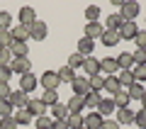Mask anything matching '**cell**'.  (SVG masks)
Instances as JSON below:
<instances>
[{
    "instance_id": "6da1fadb",
    "label": "cell",
    "mask_w": 146,
    "mask_h": 129,
    "mask_svg": "<svg viewBox=\"0 0 146 129\" xmlns=\"http://www.w3.org/2000/svg\"><path fill=\"white\" fill-rule=\"evenodd\" d=\"M119 15L124 17V22H134L136 17H139V3H131V0L122 3V7H119Z\"/></svg>"
},
{
    "instance_id": "7a4b0ae2",
    "label": "cell",
    "mask_w": 146,
    "mask_h": 129,
    "mask_svg": "<svg viewBox=\"0 0 146 129\" xmlns=\"http://www.w3.org/2000/svg\"><path fill=\"white\" fill-rule=\"evenodd\" d=\"M39 83L44 85V90H58V85H61V80H58V73H56V71H44L42 78H39Z\"/></svg>"
},
{
    "instance_id": "3957f363",
    "label": "cell",
    "mask_w": 146,
    "mask_h": 129,
    "mask_svg": "<svg viewBox=\"0 0 146 129\" xmlns=\"http://www.w3.org/2000/svg\"><path fill=\"white\" fill-rule=\"evenodd\" d=\"M36 85H39V78L34 76V73H25V76H20V90L22 93H34Z\"/></svg>"
},
{
    "instance_id": "277c9868",
    "label": "cell",
    "mask_w": 146,
    "mask_h": 129,
    "mask_svg": "<svg viewBox=\"0 0 146 129\" xmlns=\"http://www.w3.org/2000/svg\"><path fill=\"white\" fill-rule=\"evenodd\" d=\"M100 73H105V76H117V73H119L117 59H115V56H105V59H100Z\"/></svg>"
},
{
    "instance_id": "5b68a950",
    "label": "cell",
    "mask_w": 146,
    "mask_h": 129,
    "mask_svg": "<svg viewBox=\"0 0 146 129\" xmlns=\"http://www.w3.org/2000/svg\"><path fill=\"white\" fill-rule=\"evenodd\" d=\"M46 34H49V27H46V22H42V20H36L34 25L29 27V39L44 41V39H46Z\"/></svg>"
},
{
    "instance_id": "8992f818",
    "label": "cell",
    "mask_w": 146,
    "mask_h": 129,
    "mask_svg": "<svg viewBox=\"0 0 146 129\" xmlns=\"http://www.w3.org/2000/svg\"><path fill=\"white\" fill-rule=\"evenodd\" d=\"M10 71H12V76H25V73H32V63H29V59H12Z\"/></svg>"
},
{
    "instance_id": "52a82bcc",
    "label": "cell",
    "mask_w": 146,
    "mask_h": 129,
    "mask_svg": "<svg viewBox=\"0 0 146 129\" xmlns=\"http://www.w3.org/2000/svg\"><path fill=\"white\" fill-rule=\"evenodd\" d=\"M7 100H10V105H12V107L25 110V107H27V102H29V95H27V93H22V90L17 88V90H12V93H10V98H7Z\"/></svg>"
},
{
    "instance_id": "ba28073f",
    "label": "cell",
    "mask_w": 146,
    "mask_h": 129,
    "mask_svg": "<svg viewBox=\"0 0 146 129\" xmlns=\"http://www.w3.org/2000/svg\"><path fill=\"white\" fill-rule=\"evenodd\" d=\"M102 122H105V117L100 112H95V110L90 114H83V127L85 129H100V127H102Z\"/></svg>"
},
{
    "instance_id": "9c48e42d",
    "label": "cell",
    "mask_w": 146,
    "mask_h": 129,
    "mask_svg": "<svg viewBox=\"0 0 146 129\" xmlns=\"http://www.w3.org/2000/svg\"><path fill=\"white\" fill-rule=\"evenodd\" d=\"M34 22H36V12H34V7H29V5L20 7V25H22V27H32Z\"/></svg>"
},
{
    "instance_id": "30bf717a",
    "label": "cell",
    "mask_w": 146,
    "mask_h": 129,
    "mask_svg": "<svg viewBox=\"0 0 146 129\" xmlns=\"http://www.w3.org/2000/svg\"><path fill=\"white\" fill-rule=\"evenodd\" d=\"M71 90H73V95H83L85 98V95L90 93V80L88 78H78L76 76V80L71 83Z\"/></svg>"
},
{
    "instance_id": "8fae6325",
    "label": "cell",
    "mask_w": 146,
    "mask_h": 129,
    "mask_svg": "<svg viewBox=\"0 0 146 129\" xmlns=\"http://www.w3.org/2000/svg\"><path fill=\"white\" fill-rule=\"evenodd\" d=\"M27 112H29L32 117H42V114H46V105H44L39 98H29V102H27Z\"/></svg>"
},
{
    "instance_id": "7c38bea8",
    "label": "cell",
    "mask_w": 146,
    "mask_h": 129,
    "mask_svg": "<svg viewBox=\"0 0 146 129\" xmlns=\"http://www.w3.org/2000/svg\"><path fill=\"white\" fill-rule=\"evenodd\" d=\"M83 71H85V78H93V76H100V61L93 56H85L83 61Z\"/></svg>"
},
{
    "instance_id": "4fadbf2b",
    "label": "cell",
    "mask_w": 146,
    "mask_h": 129,
    "mask_svg": "<svg viewBox=\"0 0 146 129\" xmlns=\"http://www.w3.org/2000/svg\"><path fill=\"white\" fill-rule=\"evenodd\" d=\"M122 25H124V17H122L119 12H112V15L105 20V29H107V32H119Z\"/></svg>"
},
{
    "instance_id": "5bb4252c",
    "label": "cell",
    "mask_w": 146,
    "mask_h": 129,
    "mask_svg": "<svg viewBox=\"0 0 146 129\" xmlns=\"http://www.w3.org/2000/svg\"><path fill=\"white\" fill-rule=\"evenodd\" d=\"M10 54H12V59H27V56H29V47H27V41H12Z\"/></svg>"
},
{
    "instance_id": "9a60e30c",
    "label": "cell",
    "mask_w": 146,
    "mask_h": 129,
    "mask_svg": "<svg viewBox=\"0 0 146 129\" xmlns=\"http://www.w3.org/2000/svg\"><path fill=\"white\" fill-rule=\"evenodd\" d=\"M105 34V27L100 25V22H88V25H85V37H88V39H100V37Z\"/></svg>"
},
{
    "instance_id": "2e32d148",
    "label": "cell",
    "mask_w": 146,
    "mask_h": 129,
    "mask_svg": "<svg viewBox=\"0 0 146 129\" xmlns=\"http://www.w3.org/2000/svg\"><path fill=\"white\" fill-rule=\"evenodd\" d=\"M136 32H139V27H136V22H124V25H122V29H119V39H122V41H124V39L134 41Z\"/></svg>"
},
{
    "instance_id": "e0dca14e",
    "label": "cell",
    "mask_w": 146,
    "mask_h": 129,
    "mask_svg": "<svg viewBox=\"0 0 146 129\" xmlns=\"http://www.w3.org/2000/svg\"><path fill=\"white\" fill-rule=\"evenodd\" d=\"M134 117H136V112L134 110H129V107H124V110H117V117H115V122L119 124H134Z\"/></svg>"
},
{
    "instance_id": "ac0fdd59",
    "label": "cell",
    "mask_w": 146,
    "mask_h": 129,
    "mask_svg": "<svg viewBox=\"0 0 146 129\" xmlns=\"http://www.w3.org/2000/svg\"><path fill=\"white\" fill-rule=\"evenodd\" d=\"M117 66H119V71H131L134 68V59H131L129 51H122L119 56H117Z\"/></svg>"
},
{
    "instance_id": "d6986e66",
    "label": "cell",
    "mask_w": 146,
    "mask_h": 129,
    "mask_svg": "<svg viewBox=\"0 0 146 129\" xmlns=\"http://www.w3.org/2000/svg\"><path fill=\"white\" fill-rule=\"evenodd\" d=\"M66 107H68V112H83V107H85V98H83V95H73V98L66 102Z\"/></svg>"
},
{
    "instance_id": "ffe728a7",
    "label": "cell",
    "mask_w": 146,
    "mask_h": 129,
    "mask_svg": "<svg viewBox=\"0 0 146 129\" xmlns=\"http://www.w3.org/2000/svg\"><path fill=\"white\" fill-rule=\"evenodd\" d=\"M102 90H107L110 95H117L122 90V85H119V80H117V76H105V88Z\"/></svg>"
},
{
    "instance_id": "44dd1931",
    "label": "cell",
    "mask_w": 146,
    "mask_h": 129,
    "mask_svg": "<svg viewBox=\"0 0 146 129\" xmlns=\"http://www.w3.org/2000/svg\"><path fill=\"white\" fill-rule=\"evenodd\" d=\"M95 112H100L102 117H110V114L115 112V102H112V98H102L100 100V105H98V110Z\"/></svg>"
},
{
    "instance_id": "7402d4cb",
    "label": "cell",
    "mask_w": 146,
    "mask_h": 129,
    "mask_svg": "<svg viewBox=\"0 0 146 129\" xmlns=\"http://www.w3.org/2000/svg\"><path fill=\"white\" fill-rule=\"evenodd\" d=\"M93 51H95V41H93V39H88V37L78 39V54H83V56H90Z\"/></svg>"
},
{
    "instance_id": "603a6c76",
    "label": "cell",
    "mask_w": 146,
    "mask_h": 129,
    "mask_svg": "<svg viewBox=\"0 0 146 129\" xmlns=\"http://www.w3.org/2000/svg\"><path fill=\"white\" fill-rule=\"evenodd\" d=\"M10 34H12V39H15V41H27V39H29V27L15 25V27L10 29Z\"/></svg>"
},
{
    "instance_id": "cb8c5ba5",
    "label": "cell",
    "mask_w": 146,
    "mask_h": 129,
    "mask_svg": "<svg viewBox=\"0 0 146 129\" xmlns=\"http://www.w3.org/2000/svg\"><path fill=\"white\" fill-rule=\"evenodd\" d=\"M51 119H56V122H66V119H68V107L61 105V102L54 105V107H51Z\"/></svg>"
},
{
    "instance_id": "d4e9b609",
    "label": "cell",
    "mask_w": 146,
    "mask_h": 129,
    "mask_svg": "<svg viewBox=\"0 0 146 129\" xmlns=\"http://www.w3.org/2000/svg\"><path fill=\"white\" fill-rule=\"evenodd\" d=\"M144 93H146V90H144V85H141V83H131V85H129V88H127V95H129V100H141V98H144Z\"/></svg>"
},
{
    "instance_id": "484cf974",
    "label": "cell",
    "mask_w": 146,
    "mask_h": 129,
    "mask_svg": "<svg viewBox=\"0 0 146 129\" xmlns=\"http://www.w3.org/2000/svg\"><path fill=\"white\" fill-rule=\"evenodd\" d=\"M112 102H115V110H124V107H129V95L124 93V90H119L117 95H112Z\"/></svg>"
},
{
    "instance_id": "4316f807",
    "label": "cell",
    "mask_w": 146,
    "mask_h": 129,
    "mask_svg": "<svg viewBox=\"0 0 146 129\" xmlns=\"http://www.w3.org/2000/svg\"><path fill=\"white\" fill-rule=\"evenodd\" d=\"M58 80L61 83H68V85H71L73 80H76V71H73V68H68V66H63V68H58Z\"/></svg>"
},
{
    "instance_id": "83f0119b",
    "label": "cell",
    "mask_w": 146,
    "mask_h": 129,
    "mask_svg": "<svg viewBox=\"0 0 146 129\" xmlns=\"http://www.w3.org/2000/svg\"><path fill=\"white\" fill-rule=\"evenodd\" d=\"M39 100H42L46 107H54V105H58V90H44V95Z\"/></svg>"
},
{
    "instance_id": "f1b7e54d",
    "label": "cell",
    "mask_w": 146,
    "mask_h": 129,
    "mask_svg": "<svg viewBox=\"0 0 146 129\" xmlns=\"http://www.w3.org/2000/svg\"><path fill=\"white\" fill-rule=\"evenodd\" d=\"M100 41H102L105 47H117V41H122V39H119V32H107L105 29V34L100 37Z\"/></svg>"
},
{
    "instance_id": "f546056e",
    "label": "cell",
    "mask_w": 146,
    "mask_h": 129,
    "mask_svg": "<svg viewBox=\"0 0 146 129\" xmlns=\"http://www.w3.org/2000/svg\"><path fill=\"white\" fill-rule=\"evenodd\" d=\"M66 124H68V129H80L83 127V114L80 112H68Z\"/></svg>"
},
{
    "instance_id": "4dcf8cb0",
    "label": "cell",
    "mask_w": 146,
    "mask_h": 129,
    "mask_svg": "<svg viewBox=\"0 0 146 129\" xmlns=\"http://www.w3.org/2000/svg\"><path fill=\"white\" fill-rule=\"evenodd\" d=\"M12 119H15L17 127H20V124H29L34 117H32V114L27 112V107H25V110H17V112H12Z\"/></svg>"
},
{
    "instance_id": "1f68e13d",
    "label": "cell",
    "mask_w": 146,
    "mask_h": 129,
    "mask_svg": "<svg viewBox=\"0 0 146 129\" xmlns=\"http://www.w3.org/2000/svg\"><path fill=\"white\" fill-rule=\"evenodd\" d=\"M83 61H85V56L76 51V54H71V56H68V63H66V66L76 71V68H83Z\"/></svg>"
},
{
    "instance_id": "d6a6232c",
    "label": "cell",
    "mask_w": 146,
    "mask_h": 129,
    "mask_svg": "<svg viewBox=\"0 0 146 129\" xmlns=\"http://www.w3.org/2000/svg\"><path fill=\"white\" fill-rule=\"evenodd\" d=\"M100 93H95V90H90L88 95H85V107H90V110H98V105H100Z\"/></svg>"
},
{
    "instance_id": "836d02e7",
    "label": "cell",
    "mask_w": 146,
    "mask_h": 129,
    "mask_svg": "<svg viewBox=\"0 0 146 129\" xmlns=\"http://www.w3.org/2000/svg\"><path fill=\"white\" fill-rule=\"evenodd\" d=\"M117 80H119L122 88H129L131 83H134V76H131V71H119L117 73Z\"/></svg>"
},
{
    "instance_id": "e575fe53",
    "label": "cell",
    "mask_w": 146,
    "mask_h": 129,
    "mask_svg": "<svg viewBox=\"0 0 146 129\" xmlns=\"http://www.w3.org/2000/svg\"><path fill=\"white\" fill-rule=\"evenodd\" d=\"M12 34H10V29H0V49H10L12 47Z\"/></svg>"
},
{
    "instance_id": "d590c367",
    "label": "cell",
    "mask_w": 146,
    "mask_h": 129,
    "mask_svg": "<svg viewBox=\"0 0 146 129\" xmlns=\"http://www.w3.org/2000/svg\"><path fill=\"white\" fill-rule=\"evenodd\" d=\"M98 17H100V7L98 5H88L85 7V20L88 22H98Z\"/></svg>"
},
{
    "instance_id": "8d00e7d4",
    "label": "cell",
    "mask_w": 146,
    "mask_h": 129,
    "mask_svg": "<svg viewBox=\"0 0 146 129\" xmlns=\"http://www.w3.org/2000/svg\"><path fill=\"white\" fill-rule=\"evenodd\" d=\"M131 76L136 83H146V66H134L131 68Z\"/></svg>"
},
{
    "instance_id": "74e56055",
    "label": "cell",
    "mask_w": 146,
    "mask_h": 129,
    "mask_svg": "<svg viewBox=\"0 0 146 129\" xmlns=\"http://www.w3.org/2000/svg\"><path fill=\"white\" fill-rule=\"evenodd\" d=\"M0 29H12V15L7 10L0 12Z\"/></svg>"
},
{
    "instance_id": "f35d334b",
    "label": "cell",
    "mask_w": 146,
    "mask_h": 129,
    "mask_svg": "<svg viewBox=\"0 0 146 129\" xmlns=\"http://www.w3.org/2000/svg\"><path fill=\"white\" fill-rule=\"evenodd\" d=\"M90 80V90H95V93H100V90L105 88V78L102 76H93V78H88Z\"/></svg>"
},
{
    "instance_id": "ab89813d",
    "label": "cell",
    "mask_w": 146,
    "mask_h": 129,
    "mask_svg": "<svg viewBox=\"0 0 146 129\" xmlns=\"http://www.w3.org/2000/svg\"><path fill=\"white\" fill-rule=\"evenodd\" d=\"M51 122H54L51 117L42 114V117H36V119H34V127H36V129H51Z\"/></svg>"
},
{
    "instance_id": "60d3db41",
    "label": "cell",
    "mask_w": 146,
    "mask_h": 129,
    "mask_svg": "<svg viewBox=\"0 0 146 129\" xmlns=\"http://www.w3.org/2000/svg\"><path fill=\"white\" fill-rule=\"evenodd\" d=\"M131 59H134V66H146V49H136Z\"/></svg>"
},
{
    "instance_id": "b9f144b4",
    "label": "cell",
    "mask_w": 146,
    "mask_h": 129,
    "mask_svg": "<svg viewBox=\"0 0 146 129\" xmlns=\"http://www.w3.org/2000/svg\"><path fill=\"white\" fill-rule=\"evenodd\" d=\"M12 105H10V100H0V117H12Z\"/></svg>"
},
{
    "instance_id": "7bdbcfd3",
    "label": "cell",
    "mask_w": 146,
    "mask_h": 129,
    "mask_svg": "<svg viewBox=\"0 0 146 129\" xmlns=\"http://www.w3.org/2000/svg\"><path fill=\"white\" fill-rule=\"evenodd\" d=\"M134 44H136V49H146V29H139V32H136Z\"/></svg>"
},
{
    "instance_id": "ee69618b",
    "label": "cell",
    "mask_w": 146,
    "mask_h": 129,
    "mask_svg": "<svg viewBox=\"0 0 146 129\" xmlns=\"http://www.w3.org/2000/svg\"><path fill=\"white\" fill-rule=\"evenodd\" d=\"M134 124H136L139 129H146V110H144V107H141L139 112H136V117H134Z\"/></svg>"
},
{
    "instance_id": "f6af8a7d",
    "label": "cell",
    "mask_w": 146,
    "mask_h": 129,
    "mask_svg": "<svg viewBox=\"0 0 146 129\" xmlns=\"http://www.w3.org/2000/svg\"><path fill=\"white\" fill-rule=\"evenodd\" d=\"M10 63H12L10 49H0V66H10Z\"/></svg>"
},
{
    "instance_id": "bcb514c9",
    "label": "cell",
    "mask_w": 146,
    "mask_h": 129,
    "mask_svg": "<svg viewBox=\"0 0 146 129\" xmlns=\"http://www.w3.org/2000/svg\"><path fill=\"white\" fill-rule=\"evenodd\" d=\"M0 129H17V122L12 117H0Z\"/></svg>"
},
{
    "instance_id": "7dc6e473",
    "label": "cell",
    "mask_w": 146,
    "mask_h": 129,
    "mask_svg": "<svg viewBox=\"0 0 146 129\" xmlns=\"http://www.w3.org/2000/svg\"><path fill=\"white\" fill-rule=\"evenodd\" d=\"M12 78V71H10V66H0V83H7Z\"/></svg>"
},
{
    "instance_id": "c3c4849f",
    "label": "cell",
    "mask_w": 146,
    "mask_h": 129,
    "mask_svg": "<svg viewBox=\"0 0 146 129\" xmlns=\"http://www.w3.org/2000/svg\"><path fill=\"white\" fill-rule=\"evenodd\" d=\"M10 93H12L10 85H7V83H0V100H7V98H10Z\"/></svg>"
},
{
    "instance_id": "681fc988",
    "label": "cell",
    "mask_w": 146,
    "mask_h": 129,
    "mask_svg": "<svg viewBox=\"0 0 146 129\" xmlns=\"http://www.w3.org/2000/svg\"><path fill=\"white\" fill-rule=\"evenodd\" d=\"M100 129H119V124H117L115 119H105V122H102V127H100Z\"/></svg>"
},
{
    "instance_id": "f907efd6",
    "label": "cell",
    "mask_w": 146,
    "mask_h": 129,
    "mask_svg": "<svg viewBox=\"0 0 146 129\" xmlns=\"http://www.w3.org/2000/svg\"><path fill=\"white\" fill-rule=\"evenodd\" d=\"M51 129H68V124H66V122H56V119H54V122H51Z\"/></svg>"
},
{
    "instance_id": "816d5d0a",
    "label": "cell",
    "mask_w": 146,
    "mask_h": 129,
    "mask_svg": "<svg viewBox=\"0 0 146 129\" xmlns=\"http://www.w3.org/2000/svg\"><path fill=\"white\" fill-rule=\"evenodd\" d=\"M141 102H144V110H146V93H144V98H141Z\"/></svg>"
},
{
    "instance_id": "f5cc1de1",
    "label": "cell",
    "mask_w": 146,
    "mask_h": 129,
    "mask_svg": "<svg viewBox=\"0 0 146 129\" xmlns=\"http://www.w3.org/2000/svg\"><path fill=\"white\" fill-rule=\"evenodd\" d=\"M80 129H85V127H80Z\"/></svg>"
}]
</instances>
